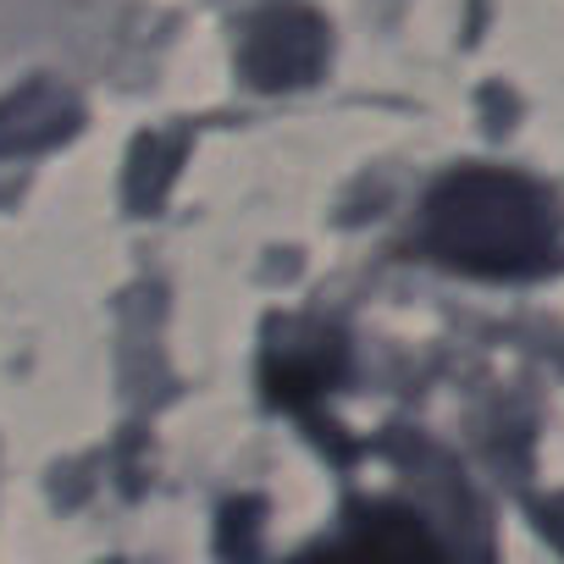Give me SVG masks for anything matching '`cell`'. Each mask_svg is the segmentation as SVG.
Instances as JSON below:
<instances>
[{
  "label": "cell",
  "mask_w": 564,
  "mask_h": 564,
  "mask_svg": "<svg viewBox=\"0 0 564 564\" xmlns=\"http://www.w3.org/2000/svg\"><path fill=\"white\" fill-rule=\"evenodd\" d=\"M432 249L481 276H520L553 254V210L514 172H454L426 205Z\"/></svg>",
  "instance_id": "6da1fadb"
},
{
  "label": "cell",
  "mask_w": 564,
  "mask_h": 564,
  "mask_svg": "<svg viewBox=\"0 0 564 564\" xmlns=\"http://www.w3.org/2000/svg\"><path fill=\"white\" fill-rule=\"evenodd\" d=\"M327 67V23L311 7H271L243 40V78L260 89H294Z\"/></svg>",
  "instance_id": "7a4b0ae2"
},
{
  "label": "cell",
  "mask_w": 564,
  "mask_h": 564,
  "mask_svg": "<svg viewBox=\"0 0 564 564\" xmlns=\"http://www.w3.org/2000/svg\"><path fill=\"white\" fill-rule=\"evenodd\" d=\"M73 128V100L56 89H23L18 100L0 106V150H18V144H45L56 133Z\"/></svg>",
  "instance_id": "3957f363"
}]
</instances>
